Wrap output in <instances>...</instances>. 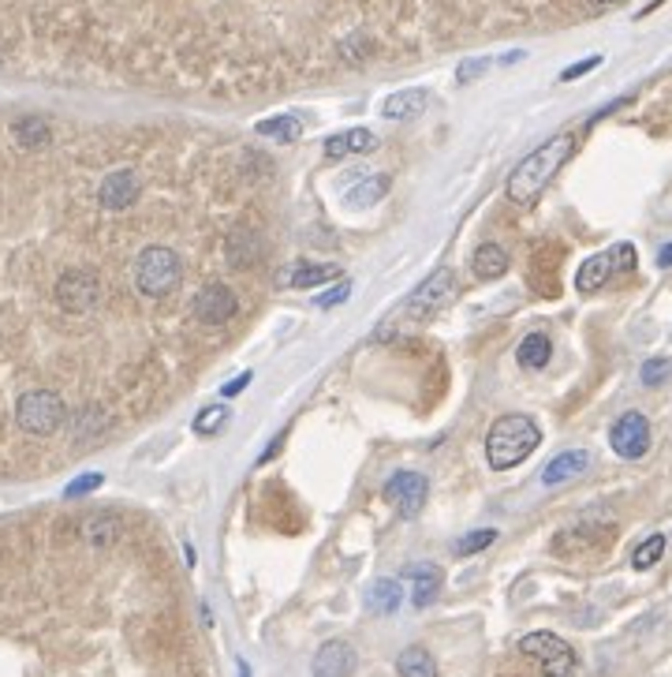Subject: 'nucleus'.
Returning a JSON list of instances; mask_svg holds the SVG:
<instances>
[{
	"label": "nucleus",
	"mask_w": 672,
	"mask_h": 677,
	"mask_svg": "<svg viewBox=\"0 0 672 677\" xmlns=\"http://www.w3.org/2000/svg\"><path fill=\"white\" fill-rule=\"evenodd\" d=\"M609 446L624 460H642L650 454V419L642 412H624L609 427Z\"/></svg>",
	"instance_id": "nucleus-9"
},
{
	"label": "nucleus",
	"mask_w": 672,
	"mask_h": 677,
	"mask_svg": "<svg viewBox=\"0 0 672 677\" xmlns=\"http://www.w3.org/2000/svg\"><path fill=\"white\" fill-rule=\"evenodd\" d=\"M602 64V56H586V61H580V64H572V68H564L561 72V83H572V79H580V75H586L591 68H598Z\"/></svg>",
	"instance_id": "nucleus-32"
},
{
	"label": "nucleus",
	"mask_w": 672,
	"mask_h": 677,
	"mask_svg": "<svg viewBox=\"0 0 672 677\" xmlns=\"http://www.w3.org/2000/svg\"><path fill=\"white\" fill-rule=\"evenodd\" d=\"M355 647L348 641H329L315 655V677H352L355 674Z\"/></svg>",
	"instance_id": "nucleus-13"
},
{
	"label": "nucleus",
	"mask_w": 672,
	"mask_h": 677,
	"mask_svg": "<svg viewBox=\"0 0 672 677\" xmlns=\"http://www.w3.org/2000/svg\"><path fill=\"white\" fill-rule=\"evenodd\" d=\"M636 262H639L636 243H613V248L598 251V255L583 259V266L575 270V288H580V293H598L605 281L631 274Z\"/></svg>",
	"instance_id": "nucleus-5"
},
{
	"label": "nucleus",
	"mask_w": 672,
	"mask_h": 677,
	"mask_svg": "<svg viewBox=\"0 0 672 677\" xmlns=\"http://www.w3.org/2000/svg\"><path fill=\"white\" fill-rule=\"evenodd\" d=\"M240 677H251V666H247V659H240Z\"/></svg>",
	"instance_id": "nucleus-39"
},
{
	"label": "nucleus",
	"mask_w": 672,
	"mask_h": 677,
	"mask_svg": "<svg viewBox=\"0 0 672 677\" xmlns=\"http://www.w3.org/2000/svg\"><path fill=\"white\" fill-rule=\"evenodd\" d=\"M385 195H389V176L377 173V176H366V181H359L352 192L344 195V206H352V210H366V206L382 203Z\"/></svg>",
	"instance_id": "nucleus-21"
},
{
	"label": "nucleus",
	"mask_w": 672,
	"mask_h": 677,
	"mask_svg": "<svg viewBox=\"0 0 672 677\" xmlns=\"http://www.w3.org/2000/svg\"><path fill=\"white\" fill-rule=\"evenodd\" d=\"M407 580L415 585V591H411L415 610H426L430 603H438L441 585H444V572L433 566V561H430V566H411V569H407Z\"/></svg>",
	"instance_id": "nucleus-17"
},
{
	"label": "nucleus",
	"mask_w": 672,
	"mask_h": 677,
	"mask_svg": "<svg viewBox=\"0 0 672 677\" xmlns=\"http://www.w3.org/2000/svg\"><path fill=\"white\" fill-rule=\"evenodd\" d=\"M519 652L535 659L549 677H572L575 674V652L557 633H527L519 641Z\"/></svg>",
	"instance_id": "nucleus-7"
},
{
	"label": "nucleus",
	"mask_w": 672,
	"mask_h": 677,
	"mask_svg": "<svg viewBox=\"0 0 672 677\" xmlns=\"http://www.w3.org/2000/svg\"><path fill=\"white\" fill-rule=\"evenodd\" d=\"M337 277H340V266H333V262H299V266L291 270V285L296 288H318Z\"/></svg>",
	"instance_id": "nucleus-24"
},
{
	"label": "nucleus",
	"mask_w": 672,
	"mask_h": 677,
	"mask_svg": "<svg viewBox=\"0 0 672 677\" xmlns=\"http://www.w3.org/2000/svg\"><path fill=\"white\" fill-rule=\"evenodd\" d=\"M377 146V135L366 128H348V131H337V135L326 139V157L329 162H344L352 154H366V150Z\"/></svg>",
	"instance_id": "nucleus-16"
},
{
	"label": "nucleus",
	"mask_w": 672,
	"mask_h": 677,
	"mask_svg": "<svg viewBox=\"0 0 672 677\" xmlns=\"http://www.w3.org/2000/svg\"><path fill=\"white\" fill-rule=\"evenodd\" d=\"M179 281H184V262L173 248H161V243H150V248L139 251L135 259V288L142 296L161 299L168 293H176Z\"/></svg>",
	"instance_id": "nucleus-3"
},
{
	"label": "nucleus",
	"mask_w": 672,
	"mask_h": 677,
	"mask_svg": "<svg viewBox=\"0 0 672 677\" xmlns=\"http://www.w3.org/2000/svg\"><path fill=\"white\" fill-rule=\"evenodd\" d=\"M669 371H672L669 360H647V363H642L639 379H642V385H661V382L669 379Z\"/></svg>",
	"instance_id": "nucleus-31"
},
{
	"label": "nucleus",
	"mask_w": 672,
	"mask_h": 677,
	"mask_svg": "<svg viewBox=\"0 0 672 677\" xmlns=\"http://www.w3.org/2000/svg\"><path fill=\"white\" fill-rule=\"evenodd\" d=\"M184 558H187V566H195V547L191 543H184Z\"/></svg>",
	"instance_id": "nucleus-38"
},
{
	"label": "nucleus",
	"mask_w": 672,
	"mask_h": 677,
	"mask_svg": "<svg viewBox=\"0 0 672 677\" xmlns=\"http://www.w3.org/2000/svg\"><path fill=\"white\" fill-rule=\"evenodd\" d=\"M426 106H430V94L426 90H396L382 101V117L385 120H415Z\"/></svg>",
	"instance_id": "nucleus-18"
},
{
	"label": "nucleus",
	"mask_w": 672,
	"mask_h": 677,
	"mask_svg": "<svg viewBox=\"0 0 672 677\" xmlns=\"http://www.w3.org/2000/svg\"><path fill=\"white\" fill-rule=\"evenodd\" d=\"M586 468H591V454H586V449H564V454H557L542 468V483L561 487V483H568V479H580Z\"/></svg>",
	"instance_id": "nucleus-15"
},
{
	"label": "nucleus",
	"mask_w": 672,
	"mask_h": 677,
	"mask_svg": "<svg viewBox=\"0 0 672 677\" xmlns=\"http://www.w3.org/2000/svg\"><path fill=\"white\" fill-rule=\"evenodd\" d=\"M195 318L206 326H224L232 323L235 312H240V299H235V293L229 285H221V281H210V285L198 288L195 296Z\"/></svg>",
	"instance_id": "nucleus-10"
},
{
	"label": "nucleus",
	"mask_w": 672,
	"mask_h": 677,
	"mask_svg": "<svg viewBox=\"0 0 672 677\" xmlns=\"http://www.w3.org/2000/svg\"><path fill=\"white\" fill-rule=\"evenodd\" d=\"M665 535H647V539L639 543L636 554H631V566H636L639 572H647V569H654L658 561H661V554H665Z\"/></svg>",
	"instance_id": "nucleus-27"
},
{
	"label": "nucleus",
	"mask_w": 672,
	"mask_h": 677,
	"mask_svg": "<svg viewBox=\"0 0 672 677\" xmlns=\"http://www.w3.org/2000/svg\"><path fill=\"white\" fill-rule=\"evenodd\" d=\"M15 143L23 146V150H37V146H49V124H45L42 117H23V120H15Z\"/></svg>",
	"instance_id": "nucleus-25"
},
{
	"label": "nucleus",
	"mask_w": 672,
	"mask_h": 677,
	"mask_svg": "<svg viewBox=\"0 0 672 677\" xmlns=\"http://www.w3.org/2000/svg\"><path fill=\"white\" fill-rule=\"evenodd\" d=\"M658 266H661V270H672V243H665V248L658 251Z\"/></svg>",
	"instance_id": "nucleus-37"
},
{
	"label": "nucleus",
	"mask_w": 672,
	"mask_h": 677,
	"mask_svg": "<svg viewBox=\"0 0 672 677\" xmlns=\"http://www.w3.org/2000/svg\"><path fill=\"white\" fill-rule=\"evenodd\" d=\"M56 296V307L68 315H87L98 307L101 299V281L98 274H90V270H68V274H60L53 288Z\"/></svg>",
	"instance_id": "nucleus-8"
},
{
	"label": "nucleus",
	"mask_w": 672,
	"mask_h": 677,
	"mask_svg": "<svg viewBox=\"0 0 672 677\" xmlns=\"http://www.w3.org/2000/svg\"><path fill=\"white\" fill-rule=\"evenodd\" d=\"M98 199L106 210H128V206L139 203V176L131 168H117L109 173L98 187Z\"/></svg>",
	"instance_id": "nucleus-12"
},
{
	"label": "nucleus",
	"mask_w": 672,
	"mask_h": 677,
	"mask_svg": "<svg viewBox=\"0 0 672 677\" xmlns=\"http://www.w3.org/2000/svg\"><path fill=\"white\" fill-rule=\"evenodd\" d=\"M251 382H254V374H251V371H243L240 379H232L229 385H224V390H221V397H235V393H243Z\"/></svg>",
	"instance_id": "nucleus-36"
},
{
	"label": "nucleus",
	"mask_w": 672,
	"mask_h": 677,
	"mask_svg": "<svg viewBox=\"0 0 672 677\" xmlns=\"http://www.w3.org/2000/svg\"><path fill=\"white\" fill-rule=\"evenodd\" d=\"M538 441H542V430H538V423L531 416H524V412H508V416L494 419V427H489L486 435V460L494 472H508V468H516L519 460H527L538 449Z\"/></svg>",
	"instance_id": "nucleus-2"
},
{
	"label": "nucleus",
	"mask_w": 672,
	"mask_h": 677,
	"mask_svg": "<svg viewBox=\"0 0 672 677\" xmlns=\"http://www.w3.org/2000/svg\"><path fill=\"white\" fill-rule=\"evenodd\" d=\"M471 270H475L478 281H497L508 274V251L500 243H482L471 259Z\"/></svg>",
	"instance_id": "nucleus-19"
},
{
	"label": "nucleus",
	"mask_w": 672,
	"mask_h": 677,
	"mask_svg": "<svg viewBox=\"0 0 672 677\" xmlns=\"http://www.w3.org/2000/svg\"><path fill=\"white\" fill-rule=\"evenodd\" d=\"M572 150H575V135H568V131L564 135L546 139L542 146L531 150V154L508 173V184H505L508 199H513L516 206H535L538 199H542L549 181H553V176L561 173V165L572 157Z\"/></svg>",
	"instance_id": "nucleus-1"
},
{
	"label": "nucleus",
	"mask_w": 672,
	"mask_h": 677,
	"mask_svg": "<svg viewBox=\"0 0 672 677\" xmlns=\"http://www.w3.org/2000/svg\"><path fill=\"white\" fill-rule=\"evenodd\" d=\"M486 68H489V61H467V64L460 68V75H456V83H471L475 75H482Z\"/></svg>",
	"instance_id": "nucleus-35"
},
{
	"label": "nucleus",
	"mask_w": 672,
	"mask_h": 677,
	"mask_svg": "<svg viewBox=\"0 0 672 677\" xmlns=\"http://www.w3.org/2000/svg\"><path fill=\"white\" fill-rule=\"evenodd\" d=\"M262 259H266V240L254 229H247V225H240L229 237V262L235 270H254Z\"/></svg>",
	"instance_id": "nucleus-14"
},
{
	"label": "nucleus",
	"mask_w": 672,
	"mask_h": 677,
	"mask_svg": "<svg viewBox=\"0 0 672 677\" xmlns=\"http://www.w3.org/2000/svg\"><path fill=\"white\" fill-rule=\"evenodd\" d=\"M64 419H68V408H64V401L56 397L53 390H31L15 404L19 430H26V435H34V438L56 435V430L64 427Z\"/></svg>",
	"instance_id": "nucleus-4"
},
{
	"label": "nucleus",
	"mask_w": 672,
	"mask_h": 677,
	"mask_svg": "<svg viewBox=\"0 0 672 677\" xmlns=\"http://www.w3.org/2000/svg\"><path fill=\"white\" fill-rule=\"evenodd\" d=\"M452 296H456V270H449V266L433 270V274L426 277L411 296H407L404 318H411V323H419V318H430L433 312H441V307L449 304Z\"/></svg>",
	"instance_id": "nucleus-6"
},
{
	"label": "nucleus",
	"mask_w": 672,
	"mask_h": 677,
	"mask_svg": "<svg viewBox=\"0 0 672 677\" xmlns=\"http://www.w3.org/2000/svg\"><path fill=\"white\" fill-rule=\"evenodd\" d=\"M82 535H87L90 547H109V543L120 535V528H117V521H109V516H90Z\"/></svg>",
	"instance_id": "nucleus-30"
},
{
	"label": "nucleus",
	"mask_w": 672,
	"mask_h": 677,
	"mask_svg": "<svg viewBox=\"0 0 672 677\" xmlns=\"http://www.w3.org/2000/svg\"><path fill=\"white\" fill-rule=\"evenodd\" d=\"M229 416H232V412H229V404H210V408H202V412H198V416H195V435H217V430H221L224 427V423H229Z\"/></svg>",
	"instance_id": "nucleus-29"
},
{
	"label": "nucleus",
	"mask_w": 672,
	"mask_h": 677,
	"mask_svg": "<svg viewBox=\"0 0 672 677\" xmlns=\"http://www.w3.org/2000/svg\"><path fill=\"white\" fill-rule=\"evenodd\" d=\"M396 674L400 677H438V663H433V655L426 652V647L411 644L396 655Z\"/></svg>",
	"instance_id": "nucleus-23"
},
{
	"label": "nucleus",
	"mask_w": 672,
	"mask_h": 677,
	"mask_svg": "<svg viewBox=\"0 0 672 677\" xmlns=\"http://www.w3.org/2000/svg\"><path fill=\"white\" fill-rule=\"evenodd\" d=\"M591 4H617V0H591Z\"/></svg>",
	"instance_id": "nucleus-40"
},
{
	"label": "nucleus",
	"mask_w": 672,
	"mask_h": 677,
	"mask_svg": "<svg viewBox=\"0 0 672 677\" xmlns=\"http://www.w3.org/2000/svg\"><path fill=\"white\" fill-rule=\"evenodd\" d=\"M254 131L266 139H277V143H296L302 135V124H299V117H269V120H258Z\"/></svg>",
	"instance_id": "nucleus-26"
},
{
	"label": "nucleus",
	"mask_w": 672,
	"mask_h": 677,
	"mask_svg": "<svg viewBox=\"0 0 672 677\" xmlns=\"http://www.w3.org/2000/svg\"><path fill=\"white\" fill-rule=\"evenodd\" d=\"M93 487H101V476L98 472H90V476H82V479H75V483L68 487V498H79V494H90Z\"/></svg>",
	"instance_id": "nucleus-34"
},
{
	"label": "nucleus",
	"mask_w": 672,
	"mask_h": 677,
	"mask_svg": "<svg viewBox=\"0 0 672 677\" xmlns=\"http://www.w3.org/2000/svg\"><path fill=\"white\" fill-rule=\"evenodd\" d=\"M549 356H553V341H549V334H531L524 337L516 348V363L527 367V371H542L549 363Z\"/></svg>",
	"instance_id": "nucleus-22"
},
{
	"label": "nucleus",
	"mask_w": 672,
	"mask_h": 677,
	"mask_svg": "<svg viewBox=\"0 0 672 677\" xmlns=\"http://www.w3.org/2000/svg\"><path fill=\"white\" fill-rule=\"evenodd\" d=\"M426 494H430V487H426V479L419 472H396L389 483H385V498H389L396 505V513L407 516V521L422 513Z\"/></svg>",
	"instance_id": "nucleus-11"
},
{
	"label": "nucleus",
	"mask_w": 672,
	"mask_h": 677,
	"mask_svg": "<svg viewBox=\"0 0 672 677\" xmlns=\"http://www.w3.org/2000/svg\"><path fill=\"white\" fill-rule=\"evenodd\" d=\"M348 293H352V281H340L337 288H329V293L318 299V307H337V304H344Z\"/></svg>",
	"instance_id": "nucleus-33"
},
{
	"label": "nucleus",
	"mask_w": 672,
	"mask_h": 677,
	"mask_svg": "<svg viewBox=\"0 0 672 677\" xmlns=\"http://www.w3.org/2000/svg\"><path fill=\"white\" fill-rule=\"evenodd\" d=\"M404 603V591H400V580H389V577H382V580H374L371 588H366V607L374 610V614H396Z\"/></svg>",
	"instance_id": "nucleus-20"
},
{
	"label": "nucleus",
	"mask_w": 672,
	"mask_h": 677,
	"mask_svg": "<svg viewBox=\"0 0 672 677\" xmlns=\"http://www.w3.org/2000/svg\"><path fill=\"white\" fill-rule=\"evenodd\" d=\"M497 543V532L494 528H478V532H467L456 539V547H452V554L456 558H471V554H482L486 547H494Z\"/></svg>",
	"instance_id": "nucleus-28"
}]
</instances>
